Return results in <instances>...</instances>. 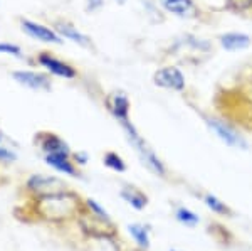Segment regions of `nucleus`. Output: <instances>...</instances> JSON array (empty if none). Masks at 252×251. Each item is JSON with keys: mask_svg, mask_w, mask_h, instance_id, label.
I'll use <instances>...</instances> for the list:
<instances>
[{"mask_svg": "<svg viewBox=\"0 0 252 251\" xmlns=\"http://www.w3.org/2000/svg\"><path fill=\"white\" fill-rule=\"evenodd\" d=\"M84 208V199L79 194L66 189L63 192L32 199V211L37 221L49 224H63L76 221Z\"/></svg>", "mask_w": 252, "mask_h": 251, "instance_id": "1", "label": "nucleus"}, {"mask_svg": "<svg viewBox=\"0 0 252 251\" xmlns=\"http://www.w3.org/2000/svg\"><path fill=\"white\" fill-rule=\"evenodd\" d=\"M120 127H121V130L125 132V137H126V140H128V143L131 145V147L135 148V152L138 153L141 164H143L152 174H155L157 177L166 179V177H168V167H166L165 162L157 155L155 150L150 147L148 142L141 137V133L138 132V128L133 125V121L129 118L123 120V121H120Z\"/></svg>", "mask_w": 252, "mask_h": 251, "instance_id": "2", "label": "nucleus"}, {"mask_svg": "<svg viewBox=\"0 0 252 251\" xmlns=\"http://www.w3.org/2000/svg\"><path fill=\"white\" fill-rule=\"evenodd\" d=\"M204 118V123L207 125L210 132L217 137L222 143H225L227 147L237 148V150H247L249 148V142L244 137V133L239 130L235 125L230 123L227 118H222V116L217 115H202Z\"/></svg>", "mask_w": 252, "mask_h": 251, "instance_id": "3", "label": "nucleus"}, {"mask_svg": "<svg viewBox=\"0 0 252 251\" xmlns=\"http://www.w3.org/2000/svg\"><path fill=\"white\" fill-rule=\"evenodd\" d=\"M76 222H78L81 233L86 234L91 240H109L118 234L115 222L101 219L93 213H89L86 208H83V211L76 217Z\"/></svg>", "mask_w": 252, "mask_h": 251, "instance_id": "4", "label": "nucleus"}, {"mask_svg": "<svg viewBox=\"0 0 252 251\" xmlns=\"http://www.w3.org/2000/svg\"><path fill=\"white\" fill-rule=\"evenodd\" d=\"M69 189L64 180L54 176H46V174H34L26 182V191L31 194L32 199L35 197L51 196V194H58Z\"/></svg>", "mask_w": 252, "mask_h": 251, "instance_id": "5", "label": "nucleus"}, {"mask_svg": "<svg viewBox=\"0 0 252 251\" xmlns=\"http://www.w3.org/2000/svg\"><path fill=\"white\" fill-rule=\"evenodd\" d=\"M153 84L161 90H168L175 93H184L187 90V78L184 71L177 66H161L153 72Z\"/></svg>", "mask_w": 252, "mask_h": 251, "instance_id": "6", "label": "nucleus"}, {"mask_svg": "<svg viewBox=\"0 0 252 251\" xmlns=\"http://www.w3.org/2000/svg\"><path fill=\"white\" fill-rule=\"evenodd\" d=\"M37 63L42 68H46L51 74H56V76H59V78H64V79L78 78V71H76V68L72 66V64H69L63 59L54 58V56L49 54V52H42V54H39Z\"/></svg>", "mask_w": 252, "mask_h": 251, "instance_id": "7", "label": "nucleus"}, {"mask_svg": "<svg viewBox=\"0 0 252 251\" xmlns=\"http://www.w3.org/2000/svg\"><path fill=\"white\" fill-rule=\"evenodd\" d=\"M160 5L166 14L178 19H197L202 14L195 0H160Z\"/></svg>", "mask_w": 252, "mask_h": 251, "instance_id": "8", "label": "nucleus"}, {"mask_svg": "<svg viewBox=\"0 0 252 251\" xmlns=\"http://www.w3.org/2000/svg\"><path fill=\"white\" fill-rule=\"evenodd\" d=\"M104 105H106L108 111L111 113V116L118 121V123L129 118V108H131V103H129V98L126 93H123V91L109 93L106 96V100H104Z\"/></svg>", "mask_w": 252, "mask_h": 251, "instance_id": "9", "label": "nucleus"}, {"mask_svg": "<svg viewBox=\"0 0 252 251\" xmlns=\"http://www.w3.org/2000/svg\"><path fill=\"white\" fill-rule=\"evenodd\" d=\"M219 46L227 52H237V51H246L251 47L252 37L246 32L241 31H230V32H223L217 37Z\"/></svg>", "mask_w": 252, "mask_h": 251, "instance_id": "10", "label": "nucleus"}, {"mask_svg": "<svg viewBox=\"0 0 252 251\" xmlns=\"http://www.w3.org/2000/svg\"><path fill=\"white\" fill-rule=\"evenodd\" d=\"M12 78L17 81L19 84L31 90L37 91H49L51 90V79L47 74L37 71H14L12 72Z\"/></svg>", "mask_w": 252, "mask_h": 251, "instance_id": "11", "label": "nucleus"}, {"mask_svg": "<svg viewBox=\"0 0 252 251\" xmlns=\"http://www.w3.org/2000/svg\"><path fill=\"white\" fill-rule=\"evenodd\" d=\"M37 145L44 153H64V155H72L71 148H69L67 142H64L59 135L52 132H42L37 135Z\"/></svg>", "mask_w": 252, "mask_h": 251, "instance_id": "12", "label": "nucleus"}, {"mask_svg": "<svg viewBox=\"0 0 252 251\" xmlns=\"http://www.w3.org/2000/svg\"><path fill=\"white\" fill-rule=\"evenodd\" d=\"M22 29L31 36V37L42 40V42H51V44H63V37L56 32V29H51L42 24L32 22V20H22Z\"/></svg>", "mask_w": 252, "mask_h": 251, "instance_id": "13", "label": "nucleus"}, {"mask_svg": "<svg viewBox=\"0 0 252 251\" xmlns=\"http://www.w3.org/2000/svg\"><path fill=\"white\" fill-rule=\"evenodd\" d=\"M46 164L49 167H52L54 171H58L64 176L69 177H78L79 176V169L78 165L72 160V155H64V153H47L44 157Z\"/></svg>", "mask_w": 252, "mask_h": 251, "instance_id": "14", "label": "nucleus"}, {"mask_svg": "<svg viewBox=\"0 0 252 251\" xmlns=\"http://www.w3.org/2000/svg\"><path fill=\"white\" fill-rule=\"evenodd\" d=\"M56 32L61 36L63 39H67L71 42L78 44L81 47H91V37H88L86 34H83L78 27H74L71 22H58L56 24Z\"/></svg>", "mask_w": 252, "mask_h": 251, "instance_id": "15", "label": "nucleus"}, {"mask_svg": "<svg viewBox=\"0 0 252 251\" xmlns=\"http://www.w3.org/2000/svg\"><path fill=\"white\" fill-rule=\"evenodd\" d=\"M120 196L121 199L128 202L136 211H143L146 206H148V196L143 191H140L138 187H135V185H125V187H121Z\"/></svg>", "mask_w": 252, "mask_h": 251, "instance_id": "16", "label": "nucleus"}, {"mask_svg": "<svg viewBox=\"0 0 252 251\" xmlns=\"http://www.w3.org/2000/svg\"><path fill=\"white\" fill-rule=\"evenodd\" d=\"M128 233H129V236L135 240L138 248H141L145 251L150 250V246H152V240H150V229L146 228L145 224L133 222V224L128 226Z\"/></svg>", "mask_w": 252, "mask_h": 251, "instance_id": "17", "label": "nucleus"}, {"mask_svg": "<svg viewBox=\"0 0 252 251\" xmlns=\"http://www.w3.org/2000/svg\"><path fill=\"white\" fill-rule=\"evenodd\" d=\"M202 202H204L210 211L219 214V216H227V217L232 216V209H230L222 199H219L217 196H214V194H210V192L202 194Z\"/></svg>", "mask_w": 252, "mask_h": 251, "instance_id": "18", "label": "nucleus"}, {"mask_svg": "<svg viewBox=\"0 0 252 251\" xmlns=\"http://www.w3.org/2000/svg\"><path fill=\"white\" fill-rule=\"evenodd\" d=\"M103 164L106 165L108 169H111L113 172H118V174H123L128 171V165H126L123 157L113 150H109L103 155Z\"/></svg>", "mask_w": 252, "mask_h": 251, "instance_id": "19", "label": "nucleus"}, {"mask_svg": "<svg viewBox=\"0 0 252 251\" xmlns=\"http://www.w3.org/2000/svg\"><path fill=\"white\" fill-rule=\"evenodd\" d=\"M175 219L178 222H182L184 226H189V228H195V226L200 222L198 214L193 213L192 209L185 208V206H180V208L175 209Z\"/></svg>", "mask_w": 252, "mask_h": 251, "instance_id": "20", "label": "nucleus"}, {"mask_svg": "<svg viewBox=\"0 0 252 251\" xmlns=\"http://www.w3.org/2000/svg\"><path fill=\"white\" fill-rule=\"evenodd\" d=\"M223 7L237 15L252 14V0H223Z\"/></svg>", "mask_w": 252, "mask_h": 251, "instance_id": "21", "label": "nucleus"}, {"mask_svg": "<svg viewBox=\"0 0 252 251\" xmlns=\"http://www.w3.org/2000/svg\"><path fill=\"white\" fill-rule=\"evenodd\" d=\"M84 208H86L89 213L94 214V216L101 217V219H104V221H113V219H111V216H109V213L103 208V206L99 204V202L94 201V199H84Z\"/></svg>", "mask_w": 252, "mask_h": 251, "instance_id": "22", "label": "nucleus"}, {"mask_svg": "<svg viewBox=\"0 0 252 251\" xmlns=\"http://www.w3.org/2000/svg\"><path fill=\"white\" fill-rule=\"evenodd\" d=\"M0 54H10V56H19L22 54L20 47L17 44H10V42H0Z\"/></svg>", "mask_w": 252, "mask_h": 251, "instance_id": "23", "label": "nucleus"}, {"mask_svg": "<svg viewBox=\"0 0 252 251\" xmlns=\"http://www.w3.org/2000/svg\"><path fill=\"white\" fill-rule=\"evenodd\" d=\"M15 160H17L15 152L7 147H3V145H0V162H15Z\"/></svg>", "mask_w": 252, "mask_h": 251, "instance_id": "24", "label": "nucleus"}, {"mask_svg": "<svg viewBox=\"0 0 252 251\" xmlns=\"http://www.w3.org/2000/svg\"><path fill=\"white\" fill-rule=\"evenodd\" d=\"M104 5V0H86V12L93 14V12L101 10Z\"/></svg>", "mask_w": 252, "mask_h": 251, "instance_id": "25", "label": "nucleus"}, {"mask_svg": "<svg viewBox=\"0 0 252 251\" xmlns=\"http://www.w3.org/2000/svg\"><path fill=\"white\" fill-rule=\"evenodd\" d=\"M72 160H74L76 165H81V167H83V165L88 164L89 157L86 152H78V153H72Z\"/></svg>", "mask_w": 252, "mask_h": 251, "instance_id": "26", "label": "nucleus"}, {"mask_svg": "<svg viewBox=\"0 0 252 251\" xmlns=\"http://www.w3.org/2000/svg\"><path fill=\"white\" fill-rule=\"evenodd\" d=\"M115 2H116V3H121V5H123V3L126 2V0H115Z\"/></svg>", "mask_w": 252, "mask_h": 251, "instance_id": "27", "label": "nucleus"}, {"mask_svg": "<svg viewBox=\"0 0 252 251\" xmlns=\"http://www.w3.org/2000/svg\"><path fill=\"white\" fill-rule=\"evenodd\" d=\"M2 142H3V135H2V132H0V145H2Z\"/></svg>", "mask_w": 252, "mask_h": 251, "instance_id": "28", "label": "nucleus"}, {"mask_svg": "<svg viewBox=\"0 0 252 251\" xmlns=\"http://www.w3.org/2000/svg\"><path fill=\"white\" fill-rule=\"evenodd\" d=\"M168 251H180V250H175V248H173V250H168Z\"/></svg>", "mask_w": 252, "mask_h": 251, "instance_id": "29", "label": "nucleus"}]
</instances>
